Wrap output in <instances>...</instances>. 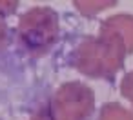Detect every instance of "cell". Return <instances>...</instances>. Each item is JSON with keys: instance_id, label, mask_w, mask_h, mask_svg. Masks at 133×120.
I'll use <instances>...</instances> for the list:
<instances>
[{"instance_id": "obj_1", "label": "cell", "mask_w": 133, "mask_h": 120, "mask_svg": "<svg viewBox=\"0 0 133 120\" xmlns=\"http://www.w3.org/2000/svg\"><path fill=\"white\" fill-rule=\"evenodd\" d=\"M4 31H6V26L0 22V42H2V38H4Z\"/></svg>"}]
</instances>
